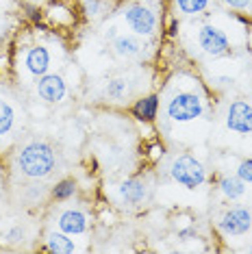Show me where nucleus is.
Wrapping results in <instances>:
<instances>
[{"mask_svg":"<svg viewBox=\"0 0 252 254\" xmlns=\"http://www.w3.org/2000/svg\"><path fill=\"white\" fill-rule=\"evenodd\" d=\"M220 189L228 200H237L246 191V183L239 176H224V178H220Z\"/></svg>","mask_w":252,"mask_h":254,"instance_id":"4468645a","label":"nucleus"},{"mask_svg":"<svg viewBox=\"0 0 252 254\" xmlns=\"http://www.w3.org/2000/svg\"><path fill=\"white\" fill-rule=\"evenodd\" d=\"M224 2L233 9H248L252 4V0H224Z\"/></svg>","mask_w":252,"mask_h":254,"instance_id":"4be33fe9","label":"nucleus"},{"mask_svg":"<svg viewBox=\"0 0 252 254\" xmlns=\"http://www.w3.org/2000/svg\"><path fill=\"white\" fill-rule=\"evenodd\" d=\"M226 126L233 132H242V135H248V132H252V105H250V102L235 100L233 105L228 107Z\"/></svg>","mask_w":252,"mask_h":254,"instance_id":"39448f33","label":"nucleus"},{"mask_svg":"<svg viewBox=\"0 0 252 254\" xmlns=\"http://www.w3.org/2000/svg\"><path fill=\"white\" fill-rule=\"evenodd\" d=\"M176 31H179V22H176V20H172V22H170L168 33H170V35H176Z\"/></svg>","mask_w":252,"mask_h":254,"instance_id":"393cba45","label":"nucleus"},{"mask_svg":"<svg viewBox=\"0 0 252 254\" xmlns=\"http://www.w3.org/2000/svg\"><path fill=\"white\" fill-rule=\"evenodd\" d=\"M209 4V0H176V7H179L183 13H200L204 11Z\"/></svg>","mask_w":252,"mask_h":254,"instance_id":"6ab92c4d","label":"nucleus"},{"mask_svg":"<svg viewBox=\"0 0 252 254\" xmlns=\"http://www.w3.org/2000/svg\"><path fill=\"white\" fill-rule=\"evenodd\" d=\"M0 248H2V246H0Z\"/></svg>","mask_w":252,"mask_h":254,"instance_id":"bb28decb","label":"nucleus"},{"mask_svg":"<svg viewBox=\"0 0 252 254\" xmlns=\"http://www.w3.org/2000/svg\"><path fill=\"white\" fill-rule=\"evenodd\" d=\"M237 176L244 183H252V159H244L237 167Z\"/></svg>","mask_w":252,"mask_h":254,"instance_id":"aec40b11","label":"nucleus"},{"mask_svg":"<svg viewBox=\"0 0 252 254\" xmlns=\"http://www.w3.org/2000/svg\"><path fill=\"white\" fill-rule=\"evenodd\" d=\"M26 65L28 72L35 74V76H44L50 67V53L44 48V46H37V48H31L26 55Z\"/></svg>","mask_w":252,"mask_h":254,"instance_id":"9d476101","label":"nucleus"},{"mask_svg":"<svg viewBox=\"0 0 252 254\" xmlns=\"http://www.w3.org/2000/svg\"><path fill=\"white\" fill-rule=\"evenodd\" d=\"M170 174L176 183L187 189H196L207 181V172H204L202 163L193 157H189V154H183V157L174 159V163L170 167Z\"/></svg>","mask_w":252,"mask_h":254,"instance_id":"f03ea898","label":"nucleus"},{"mask_svg":"<svg viewBox=\"0 0 252 254\" xmlns=\"http://www.w3.org/2000/svg\"><path fill=\"white\" fill-rule=\"evenodd\" d=\"M22 237H24V230H22L20 226H18V228H11L9 233H7V239L11 241V244H15V241H20Z\"/></svg>","mask_w":252,"mask_h":254,"instance_id":"5701e85b","label":"nucleus"},{"mask_svg":"<svg viewBox=\"0 0 252 254\" xmlns=\"http://www.w3.org/2000/svg\"><path fill=\"white\" fill-rule=\"evenodd\" d=\"M57 165L55 150L44 141H31L20 150L18 154V167L28 178H46L53 174Z\"/></svg>","mask_w":252,"mask_h":254,"instance_id":"f257e3e1","label":"nucleus"},{"mask_svg":"<svg viewBox=\"0 0 252 254\" xmlns=\"http://www.w3.org/2000/svg\"><path fill=\"white\" fill-rule=\"evenodd\" d=\"M13 109H11V105H7L4 100H0V135H7V132L11 130V126H13Z\"/></svg>","mask_w":252,"mask_h":254,"instance_id":"dca6fc26","label":"nucleus"},{"mask_svg":"<svg viewBox=\"0 0 252 254\" xmlns=\"http://www.w3.org/2000/svg\"><path fill=\"white\" fill-rule=\"evenodd\" d=\"M193 235H196V230H193V228H185V230H181V233H179L181 239H189V237H193Z\"/></svg>","mask_w":252,"mask_h":254,"instance_id":"b1692460","label":"nucleus"},{"mask_svg":"<svg viewBox=\"0 0 252 254\" xmlns=\"http://www.w3.org/2000/svg\"><path fill=\"white\" fill-rule=\"evenodd\" d=\"M105 91H107L109 98H113V100H122V98L128 94V85H126L124 78H116V80H111V83L107 85Z\"/></svg>","mask_w":252,"mask_h":254,"instance_id":"f3484780","label":"nucleus"},{"mask_svg":"<svg viewBox=\"0 0 252 254\" xmlns=\"http://www.w3.org/2000/svg\"><path fill=\"white\" fill-rule=\"evenodd\" d=\"M48 252L53 254H72L76 248H74V241L67 237L65 233H53L48 237Z\"/></svg>","mask_w":252,"mask_h":254,"instance_id":"2eb2a0df","label":"nucleus"},{"mask_svg":"<svg viewBox=\"0 0 252 254\" xmlns=\"http://www.w3.org/2000/svg\"><path fill=\"white\" fill-rule=\"evenodd\" d=\"M76 193V183L74 181H61V183H57V187L53 189V195L57 200H67V198H72V195Z\"/></svg>","mask_w":252,"mask_h":254,"instance_id":"a211bd4d","label":"nucleus"},{"mask_svg":"<svg viewBox=\"0 0 252 254\" xmlns=\"http://www.w3.org/2000/svg\"><path fill=\"white\" fill-rule=\"evenodd\" d=\"M102 7V0H85V11L89 15H98Z\"/></svg>","mask_w":252,"mask_h":254,"instance_id":"412c9836","label":"nucleus"},{"mask_svg":"<svg viewBox=\"0 0 252 254\" xmlns=\"http://www.w3.org/2000/svg\"><path fill=\"white\" fill-rule=\"evenodd\" d=\"M113 48H116V53L120 57L130 59V57H139L144 53L146 46L133 35H120V37H116V42H113Z\"/></svg>","mask_w":252,"mask_h":254,"instance_id":"9b49d317","label":"nucleus"},{"mask_svg":"<svg viewBox=\"0 0 252 254\" xmlns=\"http://www.w3.org/2000/svg\"><path fill=\"white\" fill-rule=\"evenodd\" d=\"M120 195H122L124 202H128V204L135 206L146 198V185L141 181H137V178H130V181L120 185Z\"/></svg>","mask_w":252,"mask_h":254,"instance_id":"f8f14e48","label":"nucleus"},{"mask_svg":"<svg viewBox=\"0 0 252 254\" xmlns=\"http://www.w3.org/2000/svg\"><path fill=\"white\" fill-rule=\"evenodd\" d=\"M157 109H159V98L157 96H146V98H139L133 107V113L137 120L141 122H150V120L157 118Z\"/></svg>","mask_w":252,"mask_h":254,"instance_id":"ddd939ff","label":"nucleus"},{"mask_svg":"<svg viewBox=\"0 0 252 254\" xmlns=\"http://www.w3.org/2000/svg\"><path fill=\"white\" fill-rule=\"evenodd\" d=\"M246 250H248V252H252V246H248V248H246Z\"/></svg>","mask_w":252,"mask_h":254,"instance_id":"a878e982","label":"nucleus"},{"mask_svg":"<svg viewBox=\"0 0 252 254\" xmlns=\"http://www.w3.org/2000/svg\"><path fill=\"white\" fill-rule=\"evenodd\" d=\"M37 94L42 100L55 105V102L63 100V96H65V83H63V78L57 76V74H46L37 83Z\"/></svg>","mask_w":252,"mask_h":254,"instance_id":"6e6552de","label":"nucleus"},{"mask_svg":"<svg viewBox=\"0 0 252 254\" xmlns=\"http://www.w3.org/2000/svg\"><path fill=\"white\" fill-rule=\"evenodd\" d=\"M124 18H126V24L133 28L137 35L150 37L157 31V15L148 7H144V4H130V7H126Z\"/></svg>","mask_w":252,"mask_h":254,"instance_id":"20e7f679","label":"nucleus"},{"mask_svg":"<svg viewBox=\"0 0 252 254\" xmlns=\"http://www.w3.org/2000/svg\"><path fill=\"white\" fill-rule=\"evenodd\" d=\"M59 228L65 235H81L89 228V217L81 211H63L59 215Z\"/></svg>","mask_w":252,"mask_h":254,"instance_id":"1a4fd4ad","label":"nucleus"},{"mask_svg":"<svg viewBox=\"0 0 252 254\" xmlns=\"http://www.w3.org/2000/svg\"><path fill=\"white\" fill-rule=\"evenodd\" d=\"M198 42H200V48L211 57H222L231 50V44H228L226 35L215 26H202L200 28Z\"/></svg>","mask_w":252,"mask_h":254,"instance_id":"0eeeda50","label":"nucleus"},{"mask_svg":"<svg viewBox=\"0 0 252 254\" xmlns=\"http://www.w3.org/2000/svg\"><path fill=\"white\" fill-rule=\"evenodd\" d=\"M168 115L174 122H191L202 115V100L196 94H176L168 105Z\"/></svg>","mask_w":252,"mask_h":254,"instance_id":"7ed1b4c3","label":"nucleus"},{"mask_svg":"<svg viewBox=\"0 0 252 254\" xmlns=\"http://www.w3.org/2000/svg\"><path fill=\"white\" fill-rule=\"evenodd\" d=\"M252 226V213L244 206L228 209L220 219V230L224 235H244Z\"/></svg>","mask_w":252,"mask_h":254,"instance_id":"423d86ee","label":"nucleus"}]
</instances>
